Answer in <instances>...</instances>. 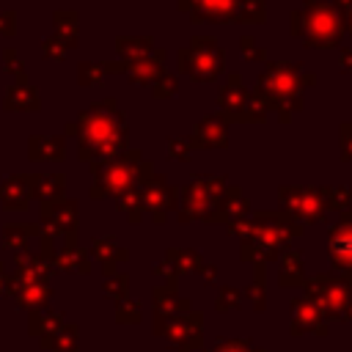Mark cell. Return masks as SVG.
<instances>
[{"label":"cell","mask_w":352,"mask_h":352,"mask_svg":"<svg viewBox=\"0 0 352 352\" xmlns=\"http://www.w3.org/2000/svg\"><path fill=\"white\" fill-rule=\"evenodd\" d=\"M349 124H352V121H349Z\"/></svg>","instance_id":"obj_35"},{"label":"cell","mask_w":352,"mask_h":352,"mask_svg":"<svg viewBox=\"0 0 352 352\" xmlns=\"http://www.w3.org/2000/svg\"><path fill=\"white\" fill-rule=\"evenodd\" d=\"M316 82L314 72H305L302 63L292 60H272L256 77V88L250 91L258 96L267 110H278V121L289 124L297 110H302V91Z\"/></svg>","instance_id":"obj_2"},{"label":"cell","mask_w":352,"mask_h":352,"mask_svg":"<svg viewBox=\"0 0 352 352\" xmlns=\"http://www.w3.org/2000/svg\"><path fill=\"white\" fill-rule=\"evenodd\" d=\"M267 19V3L264 0H245L239 11V25H261Z\"/></svg>","instance_id":"obj_20"},{"label":"cell","mask_w":352,"mask_h":352,"mask_svg":"<svg viewBox=\"0 0 352 352\" xmlns=\"http://www.w3.org/2000/svg\"><path fill=\"white\" fill-rule=\"evenodd\" d=\"M278 195H280V206L305 223H316L324 217L327 209L324 187H280Z\"/></svg>","instance_id":"obj_7"},{"label":"cell","mask_w":352,"mask_h":352,"mask_svg":"<svg viewBox=\"0 0 352 352\" xmlns=\"http://www.w3.org/2000/svg\"><path fill=\"white\" fill-rule=\"evenodd\" d=\"M239 50H242V58H245V60H256V63H264V60H267L264 44H258L250 33H245V36L239 38Z\"/></svg>","instance_id":"obj_22"},{"label":"cell","mask_w":352,"mask_h":352,"mask_svg":"<svg viewBox=\"0 0 352 352\" xmlns=\"http://www.w3.org/2000/svg\"><path fill=\"white\" fill-rule=\"evenodd\" d=\"M6 107L8 110H36L38 107V94L33 85H28L25 80L19 85H11L8 88V96H6Z\"/></svg>","instance_id":"obj_16"},{"label":"cell","mask_w":352,"mask_h":352,"mask_svg":"<svg viewBox=\"0 0 352 352\" xmlns=\"http://www.w3.org/2000/svg\"><path fill=\"white\" fill-rule=\"evenodd\" d=\"M0 33H14V11H0Z\"/></svg>","instance_id":"obj_33"},{"label":"cell","mask_w":352,"mask_h":352,"mask_svg":"<svg viewBox=\"0 0 352 352\" xmlns=\"http://www.w3.org/2000/svg\"><path fill=\"white\" fill-rule=\"evenodd\" d=\"M63 138H30V160H63Z\"/></svg>","instance_id":"obj_17"},{"label":"cell","mask_w":352,"mask_h":352,"mask_svg":"<svg viewBox=\"0 0 352 352\" xmlns=\"http://www.w3.org/2000/svg\"><path fill=\"white\" fill-rule=\"evenodd\" d=\"M190 143H192V148H226L228 146V124L217 113L204 116L195 124Z\"/></svg>","instance_id":"obj_11"},{"label":"cell","mask_w":352,"mask_h":352,"mask_svg":"<svg viewBox=\"0 0 352 352\" xmlns=\"http://www.w3.org/2000/svg\"><path fill=\"white\" fill-rule=\"evenodd\" d=\"M33 190L44 198V201H58L63 192V176L60 173H50V176H33Z\"/></svg>","instance_id":"obj_19"},{"label":"cell","mask_w":352,"mask_h":352,"mask_svg":"<svg viewBox=\"0 0 352 352\" xmlns=\"http://www.w3.org/2000/svg\"><path fill=\"white\" fill-rule=\"evenodd\" d=\"M245 214H248V201L242 198V190L239 187H226L214 201V220L223 217V220L234 223V220H242Z\"/></svg>","instance_id":"obj_14"},{"label":"cell","mask_w":352,"mask_h":352,"mask_svg":"<svg viewBox=\"0 0 352 352\" xmlns=\"http://www.w3.org/2000/svg\"><path fill=\"white\" fill-rule=\"evenodd\" d=\"M226 187V176H195L182 190V220L204 217L214 223V201Z\"/></svg>","instance_id":"obj_6"},{"label":"cell","mask_w":352,"mask_h":352,"mask_svg":"<svg viewBox=\"0 0 352 352\" xmlns=\"http://www.w3.org/2000/svg\"><path fill=\"white\" fill-rule=\"evenodd\" d=\"M300 22L302 33L300 38L305 47L324 50V47H338L344 38V25L330 0H305L300 8Z\"/></svg>","instance_id":"obj_4"},{"label":"cell","mask_w":352,"mask_h":352,"mask_svg":"<svg viewBox=\"0 0 352 352\" xmlns=\"http://www.w3.org/2000/svg\"><path fill=\"white\" fill-rule=\"evenodd\" d=\"M341 16V25H344V33H352V0H330Z\"/></svg>","instance_id":"obj_29"},{"label":"cell","mask_w":352,"mask_h":352,"mask_svg":"<svg viewBox=\"0 0 352 352\" xmlns=\"http://www.w3.org/2000/svg\"><path fill=\"white\" fill-rule=\"evenodd\" d=\"M338 66L344 74H352V47H344L341 55H338Z\"/></svg>","instance_id":"obj_32"},{"label":"cell","mask_w":352,"mask_h":352,"mask_svg":"<svg viewBox=\"0 0 352 352\" xmlns=\"http://www.w3.org/2000/svg\"><path fill=\"white\" fill-rule=\"evenodd\" d=\"M179 72L192 77L195 82H212L226 69V50L214 36H192L190 47H182L176 52Z\"/></svg>","instance_id":"obj_5"},{"label":"cell","mask_w":352,"mask_h":352,"mask_svg":"<svg viewBox=\"0 0 352 352\" xmlns=\"http://www.w3.org/2000/svg\"><path fill=\"white\" fill-rule=\"evenodd\" d=\"M245 0H179V8L190 16V22H212L228 25L239 19Z\"/></svg>","instance_id":"obj_8"},{"label":"cell","mask_w":352,"mask_h":352,"mask_svg":"<svg viewBox=\"0 0 352 352\" xmlns=\"http://www.w3.org/2000/svg\"><path fill=\"white\" fill-rule=\"evenodd\" d=\"M168 157L179 160V162H190V157H192L190 138H168Z\"/></svg>","instance_id":"obj_25"},{"label":"cell","mask_w":352,"mask_h":352,"mask_svg":"<svg viewBox=\"0 0 352 352\" xmlns=\"http://www.w3.org/2000/svg\"><path fill=\"white\" fill-rule=\"evenodd\" d=\"M77 11H55V36L72 50L77 44Z\"/></svg>","instance_id":"obj_18"},{"label":"cell","mask_w":352,"mask_h":352,"mask_svg":"<svg viewBox=\"0 0 352 352\" xmlns=\"http://www.w3.org/2000/svg\"><path fill=\"white\" fill-rule=\"evenodd\" d=\"M116 50L124 58V63H132V60L146 58L154 50V38H148V36H118Z\"/></svg>","instance_id":"obj_15"},{"label":"cell","mask_w":352,"mask_h":352,"mask_svg":"<svg viewBox=\"0 0 352 352\" xmlns=\"http://www.w3.org/2000/svg\"><path fill=\"white\" fill-rule=\"evenodd\" d=\"M267 121V104L250 94L248 107H245V124H264Z\"/></svg>","instance_id":"obj_26"},{"label":"cell","mask_w":352,"mask_h":352,"mask_svg":"<svg viewBox=\"0 0 352 352\" xmlns=\"http://www.w3.org/2000/svg\"><path fill=\"white\" fill-rule=\"evenodd\" d=\"M118 206L129 214V220H132V223H138V220H140V214H143V198H140L138 187H135V190L121 192V195H118Z\"/></svg>","instance_id":"obj_21"},{"label":"cell","mask_w":352,"mask_h":352,"mask_svg":"<svg viewBox=\"0 0 352 352\" xmlns=\"http://www.w3.org/2000/svg\"><path fill=\"white\" fill-rule=\"evenodd\" d=\"M3 58H6V69H8V72H16L19 77H25V72H22V63L16 60L14 50H6V52H3Z\"/></svg>","instance_id":"obj_31"},{"label":"cell","mask_w":352,"mask_h":352,"mask_svg":"<svg viewBox=\"0 0 352 352\" xmlns=\"http://www.w3.org/2000/svg\"><path fill=\"white\" fill-rule=\"evenodd\" d=\"M324 201L333 209H346L352 204V187H324Z\"/></svg>","instance_id":"obj_24"},{"label":"cell","mask_w":352,"mask_h":352,"mask_svg":"<svg viewBox=\"0 0 352 352\" xmlns=\"http://www.w3.org/2000/svg\"><path fill=\"white\" fill-rule=\"evenodd\" d=\"M289 19H292V22H289V33L300 38V33H302V22H300V8H297V11H292V14H289Z\"/></svg>","instance_id":"obj_34"},{"label":"cell","mask_w":352,"mask_h":352,"mask_svg":"<svg viewBox=\"0 0 352 352\" xmlns=\"http://www.w3.org/2000/svg\"><path fill=\"white\" fill-rule=\"evenodd\" d=\"M165 58H168V52H165L162 47H157V50H151L146 58L126 63L124 74H126L132 82H140V85H151V82H154V80H157V77L165 72Z\"/></svg>","instance_id":"obj_13"},{"label":"cell","mask_w":352,"mask_h":352,"mask_svg":"<svg viewBox=\"0 0 352 352\" xmlns=\"http://www.w3.org/2000/svg\"><path fill=\"white\" fill-rule=\"evenodd\" d=\"M94 187H91V195L99 198V195H121L126 190H135V187H143V182L154 173L151 162L143 160V154L138 148L132 151H121L116 160H107V162H94Z\"/></svg>","instance_id":"obj_3"},{"label":"cell","mask_w":352,"mask_h":352,"mask_svg":"<svg viewBox=\"0 0 352 352\" xmlns=\"http://www.w3.org/2000/svg\"><path fill=\"white\" fill-rule=\"evenodd\" d=\"M327 248H330V258L336 261V267H344V270L352 267V212L349 209L341 212V220L330 231Z\"/></svg>","instance_id":"obj_12"},{"label":"cell","mask_w":352,"mask_h":352,"mask_svg":"<svg viewBox=\"0 0 352 352\" xmlns=\"http://www.w3.org/2000/svg\"><path fill=\"white\" fill-rule=\"evenodd\" d=\"M66 129L72 135H80V160L91 165L116 160L126 146V121L116 99H102L91 104V110H85Z\"/></svg>","instance_id":"obj_1"},{"label":"cell","mask_w":352,"mask_h":352,"mask_svg":"<svg viewBox=\"0 0 352 352\" xmlns=\"http://www.w3.org/2000/svg\"><path fill=\"white\" fill-rule=\"evenodd\" d=\"M248 99H250V91L242 85V77L236 72H231L226 77V85L220 88L217 94V116L226 121V124H245V107H248Z\"/></svg>","instance_id":"obj_9"},{"label":"cell","mask_w":352,"mask_h":352,"mask_svg":"<svg viewBox=\"0 0 352 352\" xmlns=\"http://www.w3.org/2000/svg\"><path fill=\"white\" fill-rule=\"evenodd\" d=\"M102 66L99 63H88V60H82L80 63V69H77V80L82 82V85H91V82H99L102 80Z\"/></svg>","instance_id":"obj_28"},{"label":"cell","mask_w":352,"mask_h":352,"mask_svg":"<svg viewBox=\"0 0 352 352\" xmlns=\"http://www.w3.org/2000/svg\"><path fill=\"white\" fill-rule=\"evenodd\" d=\"M341 160L352 162V124L349 121L341 124Z\"/></svg>","instance_id":"obj_30"},{"label":"cell","mask_w":352,"mask_h":352,"mask_svg":"<svg viewBox=\"0 0 352 352\" xmlns=\"http://www.w3.org/2000/svg\"><path fill=\"white\" fill-rule=\"evenodd\" d=\"M176 195H179V190L170 187L162 173H151V176L143 182V192H140L143 209H151V212L157 214V220H162L165 209L176 206Z\"/></svg>","instance_id":"obj_10"},{"label":"cell","mask_w":352,"mask_h":352,"mask_svg":"<svg viewBox=\"0 0 352 352\" xmlns=\"http://www.w3.org/2000/svg\"><path fill=\"white\" fill-rule=\"evenodd\" d=\"M41 52H44V58H52V60H63L66 58V52H69V47L58 38V36H47L44 41H41Z\"/></svg>","instance_id":"obj_27"},{"label":"cell","mask_w":352,"mask_h":352,"mask_svg":"<svg viewBox=\"0 0 352 352\" xmlns=\"http://www.w3.org/2000/svg\"><path fill=\"white\" fill-rule=\"evenodd\" d=\"M151 85H154V88H151V94H154L157 99H170V96L179 91V77H176V74L162 72Z\"/></svg>","instance_id":"obj_23"}]
</instances>
